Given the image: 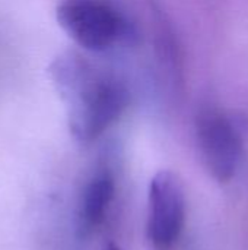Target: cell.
I'll return each mask as SVG.
<instances>
[{"mask_svg": "<svg viewBox=\"0 0 248 250\" xmlns=\"http://www.w3.org/2000/svg\"><path fill=\"white\" fill-rule=\"evenodd\" d=\"M50 75L66 105L70 132L80 142L101 136L127 105L124 86L76 53L58 56Z\"/></svg>", "mask_w": 248, "mask_h": 250, "instance_id": "cell-1", "label": "cell"}, {"mask_svg": "<svg viewBox=\"0 0 248 250\" xmlns=\"http://www.w3.org/2000/svg\"><path fill=\"white\" fill-rule=\"evenodd\" d=\"M61 29L82 48L105 51L126 35V23L99 0H63L56 10Z\"/></svg>", "mask_w": 248, "mask_h": 250, "instance_id": "cell-2", "label": "cell"}, {"mask_svg": "<svg viewBox=\"0 0 248 250\" xmlns=\"http://www.w3.org/2000/svg\"><path fill=\"white\" fill-rule=\"evenodd\" d=\"M148 237L158 250H170L178 242L186 221V195L177 174L162 170L149 186Z\"/></svg>", "mask_w": 248, "mask_h": 250, "instance_id": "cell-3", "label": "cell"}, {"mask_svg": "<svg viewBox=\"0 0 248 250\" xmlns=\"http://www.w3.org/2000/svg\"><path fill=\"white\" fill-rule=\"evenodd\" d=\"M196 136L206 170L215 180L229 182L241 160V139L229 119L219 110H203L196 122Z\"/></svg>", "mask_w": 248, "mask_h": 250, "instance_id": "cell-4", "label": "cell"}, {"mask_svg": "<svg viewBox=\"0 0 248 250\" xmlns=\"http://www.w3.org/2000/svg\"><path fill=\"white\" fill-rule=\"evenodd\" d=\"M115 183L108 171L94 174L85 185L79 202L80 230L91 231L105 218L107 209L114 198Z\"/></svg>", "mask_w": 248, "mask_h": 250, "instance_id": "cell-5", "label": "cell"}, {"mask_svg": "<svg viewBox=\"0 0 248 250\" xmlns=\"http://www.w3.org/2000/svg\"><path fill=\"white\" fill-rule=\"evenodd\" d=\"M104 250H121L115 243H113V242H110L108 245H105V248H104Z\"/></svg>", "mask_w": 248, "mask_h": 250, "instance_id": "cell-6", "label": "cell"}]
</instances>
